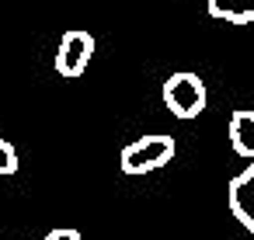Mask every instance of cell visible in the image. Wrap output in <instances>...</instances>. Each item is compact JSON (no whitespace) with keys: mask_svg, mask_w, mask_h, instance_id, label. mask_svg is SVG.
Returning a JSON list of instances; mask_svg holds the SVG:
<instances>
[{"mask_svg":"<svg viewBox=\"0 0 254 240\" xmlns=\"http://www.w3.org/2000/svg\"><path fill=\"white\" fill-rule=\"evenodd\" d=\"M164 105L178 119H195L205 112V84L191 70H178L164 80Z\"/></svg>","mask_w":254,"mask_h":240,"instance_id":"1","label":"cell"},{"mask_svg":"<svg viewBox=\"0 0 254 240\" xmlns=\"http://www.w3.org/2000/svg\"><path fill=\"white\" fill-rule=\"evenodd\" d=\"M174 139L171 136H143L122 150V171L126 174H150L174 160Z\"/></svg>","mask_w":254,"mask_h":240,"instance_id":"2","label":"cell"},{"mask_svg":"<svg viewBox=\"0 0 254 240\" xmlns=\"http://www.w3.org/2000/svg\"><path fill=\"white\" fill-rule=\"evenodd\" d=\"M91 56H94V35L91 32H66L60 39V49H56V70H60V77H70V80L80 77L87 70Z\"/></svg>","mask_w":254,"mask_h":240,"instance_id":"3","label":"cell"},{"mask_svg":"<svg viewBox=\"0 0 254 240\" xmlns=\"http://www.w3.org/2000/svg\"><path fill=\"white\" fill-rule=\"evenodd\" d=\"M226 202H230L233 219L254 237V160L226 184Z\"/></svg>","mask_w":254,"mask_h":240,"instance_id":"4","label":"cell"},{"mask_svg":"<svg viewBox=\"0 0 254 240\" xmlns=\"http://www.w3.org/2000/svg\"><path fill=\"white\" fill-rule=\"evenodd\" d=\"M226 136L233 143V153L254 160V112H247V108L233 112L230 115V125H226Z\"/></svg>","mask_w":254,"mask_h":240,"instance_id":"5","label":"cell"},{"mask_svg":"<svg viewBox=\"0 0 254 240\" xmlns=\"http://www.w3.org/2000/svg\"><path fill=\"white\" fill-rule=\"evenodd\" d=\"M216 21L226 25H254V0H205Z\"/></svg>","mask_w":254,"mask_h":240,"instance_id":"6","label":"cell"},{"mask_svg":"<svg viewBox=\"0 0 254 240\" xmlns=\"http://www.w3.org/2000/svg\"><path fill=\"white\" fill-rule=\"evenodd\" d=\"M14 171H18V150H14L4 136H0V174L7 178V174H14Z\"/></svg>","mask_w":254,"mask_h":240,"instance_id":"7","label":"cell"},{"mask_svg":"<svg viewBox=\"0 0 254 240\" xmlns=\"http://www.w3.org/2000/svg\"><path fill=\"white\" fill-rule=\"evenodd\" d=\"M39 240H80V230H73V226H60V230H49V233L39 237Z\"/></svg>","mask_w":254,"mask_h":240,"instance_id":"8","label":"cell"},{"mask_svg":"<svg viewBox=\"0 0 254 240\" xmlns=\"http://www.w3.org/2000/svg\"><path fill=\"white\" fill-rule=\"evenodd\" d=\"M185 4H198V0H185Z\"/></svg>","mask_w":254,"mask_h":240,"instance_id":"9","label":"cell"}]
</instances>
